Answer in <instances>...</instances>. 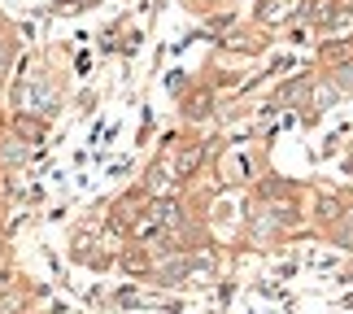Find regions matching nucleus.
Here are the masks:
<instances>
[{"mask_svg":"<svg viewBox=\"0 0 353 314\" xmlns=\"http://www.w3.org/2000/svg\"><path fill=\"white\" fill-rule=\"evenodd\" d=\"M323 57H327V61H349L353 48L349 44H332V48H323Z\"/></svg>","mask_w":353,"mask_h":314,"instance_id":"f03ea898","label":"nucleus"},{"mask_svg":"<svg viewBox=\"0 0 353 314\" xmlns=\"http://www.w3.org/2000/svg\"><path fill=\"white\" fill-rule=\"evenodd\" d=\"M288 9H292V0H266V5H262V18L266 22H279Z\"/></svg>","mask_w":353,"mask_h":314,"instance_id":"f257e3e1","label":"nucleus"}]
</instances>
